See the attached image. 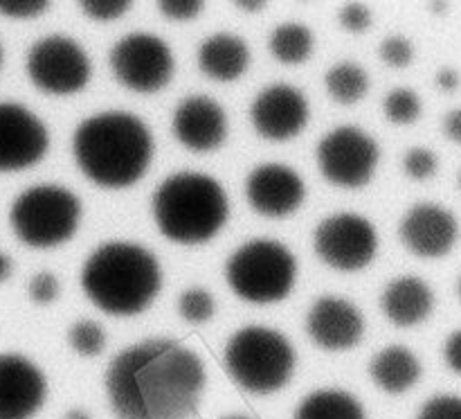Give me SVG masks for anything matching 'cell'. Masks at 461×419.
I'll use <instances>...</instances> for the list:
<instances>
[{
  "mask_svg": "<svg viewBox=\"0 0 461 419\" xmlns=\"http://www.w3.org/2000/svg\"><path fill=\"white\" fill-rule=\"evenodd\" d=\"M104 386L117 419H189L205 387V368L183 342L153 338L120 351Z\"/></svg>",
  "mask_w": 461,
  "mask_h": 419,
  "instance_id": "cell-1",
  "label": "cell"
},
{
  "mask_svg": "<svg viewBox=\"0 0 461 419\" xmlns=\"http://www.w3.org/2000/svg\"><path fill=\"white\" fill-rule=\"evenodd\" d=\"M72 149L79 169L93 183L122 189L144 176L151 162L153 140L140 117L124 111H108L81 122Z\"/></svg>",
  "mask_w": 461,
  "mask_h": 419,
  "instance_id": "cell-2",
  "label": "cell"
},
{
  "mask_svg": "<svg viewBox=\"0 0 461 419\" xmlns=\"http://www.w3.org/2000/svg\"><path fill=\"white\" fill-rule=\"evenodd\" d=\"M81 287L90 302L106 314L135 315L160 291V261L138 243H104L84 264Z\"/></svg>",
  "mask_w": 461,
  "mask_h": 419,
  "instance_id": "cell-3",
  "label": "cell"
},
{
  "mask_svg": "<svg viewBox=\"0 0 461 419\" xmlns=\"http://www.w3.org/2000/svg\"><path fill=\"white\" fill-rule=\"evenodd\" d=\"M230 214L228 196L212 176L183 171L158 187L153 216L167 239L176 243L210 241Z\"/></svg>",
  "mask_w": 461,
  "mask_h": 419,
  "instance_id": "cell-4",
  "label": "cell"
},
{
  "mask_svg": "<svg viewBox=\"0 0 461 419\" xmlns=\"http://www.w3.org/2000/svg\"><path fill=\"white\" fill-rule=\"evenodd\" d=\"M225 368L230 377L252 395H270L291 381L295 351L284 333L275 329L243 327L225 347Z\"/></svg>",
  "mask_w": 461,
  "mask_h": 419,
  "instance_id": "cell-5",
  "label": "cell"
},
{
  "mask_svg": "<svg viewBox=\"0 0 461 419\" xmlns=\"http://www.w3.org/2000/svg\"><path fill=\"white\" fill-rule=\"evenodd\" d=\"M295 257L284 243L273 239L243 243L225 266L230 288L239 297L257 305L284 300L295 284Z\"/></svg>",
  "mask_w": 461,
  "mask_h": 419,
  "instance_id": "cell-6",
  "label": "cell"
},
{
  "mask_svg": "<svg viewBox=\"0 0 461 419\" xmlns=\"http://www.w3.org/2000/svg\"><path fill=\"white\" fill-rule=\"evenodd\" d=\"M79 198L59 185L25 189L9 212L16 237L32 248H52L68 241L79 225Z\"/></svg>",
  "mask_w": 461,
  "mask_h": 419,
  "instance_id": "cell-7",
  "label": "cell"
},
{
  "mask_svg": "<svg viewBox=\"0 0 461 419\" xmlns=\"http://www.w3.org/2000/svg\"><path fill=\"white\" fill-rule=\"evenodd\" d=\"M88 54L77 41L54 34L36 41L27 54V75L36 88L50 95L79 93L90 79Z\"/></svg>",
  "mask_w": 461,
  "mask_h": 419,
  "instance_id": "cell-8",
  "label": "cell"
},
{
  "mask_svg": "<svg viewBox=\"0 0 461 419\" xmlns=\"http://www.w3.org/2000/svg\"><path fill=\"white\" fill-rule=\"evenodd\" d=\"M378 144L358 126H338L318 144V162L324 178L338 187H363L378 165Z\"/></svg>",
  "mask_w": 461,
  "mask_h": 419,
  "instance_id": "cell-9",
  "label": "cell"
},
{
  "mask_svg": "<svg viewBox=\"0 0 461 419\" xmlns=\"http://www.w3.org/2000/svg\"><path fill=\"white\" fill-rule=\"evenodd\" d=\"M111 68L126 88L156 93L165 88L174 75V54L162 39L138 32L113 45Z\"/></svg>",
  "mask_w": 461,
  "mask_h": 419,
  "instance_id": "cell-10",
  "label": "cell"
},
{
  "mask_svg": "<svg viewBox=\"0 0 461 419\" xmlns=\"http://www.w3.org/2000/svg\"><path fill=\"white\" fill-rule=\"evenodd\" d=\"M315 250L333 269L360 270L378 250L376 228L360 214H333L315 230Z\"/></svg>",
  "mask_w": 461,
  "mask_h": 419,
  "instance_id": "cell-11",
  "label": "cell"
},
{
  "mask_svg": "<svg viewBox=\"0 0 461 419\" xmlns=\"http://www.w3.org/2000/svg\"><path fill=\"white\" fill-rule=\"evenodd\" d=\"M50 135L43 122L21 104L0 102V171H18L45 156Z\"/></svg>",
  "mask_w": 461,
  "mask_h": 419,
  "instance_id": "cell-12",
  "label": "cell"
},
{
  "mask_svg": "<svg viewBox=\"0 0 461 419\" xmlns=\"http://www.w3.org/2000/svg\"><path fill=\"white\" fill-rule=\"evenodd\" d=\"M48 383L32 360L0 354V419H32L43 405Z\"/></svg>",
  "mask_w": 461,
  "mask_h": 419,
  "instance_id": "cell-13",
  "label": "cell"
},
{
  "mask_svg": "<svg viewBox=\"0 0 461 419\" xmlns=\"http://www.w3.org/2000/svg\"><path fill=\"white\" fill-rule=\"evenodd\" d=\"M250 117L259 135L268 140H291L309 122V102L302 90L277 84L261 90L252 102Z\"/></svg>",
  "mask_w": 461,
  "mask_h": 419,
  "instance_id": "cell-14",
  "label": "cell"
},
{
  "mask_svg": "<svg viewBox=\"0 0 461 419\" xmlns=\"http://www.w3.org/2000/svg\"><path fill=\"white\" fill-rule=\"evenodd\" d=\"M459 237V223L446 207L419 203L401 221V239L419 257L435 260L453 250Z\"/></svg>",
  "mask_w": 461,
  "mask_h": 419,
  "instance_id": "cell-15",
  "label": "cell"
},
{
  "mask_svg": "<svg viewBox=\"0 0 461 419\" xmlns=\"http://www.w3.org/2000/svg\"><path fill=\"white\" fill-rule=\"evenodd\" d=\"M246 194L255 212L264 216H286L304 201V180L295 169L279 162L259 165L246 183Z\"/></svg>",
  "mask_w": 461,
  "mask_h": 419,
  "instance_id": "cell-16",
  "label": "cell"
},
{
  "mask_svg": "<svg viewBox=\"0 0 461 419\" xmlns=\"http://www.w3.org/2000/svg\"><path fill=\"white\" fill-rule=\"evenodd\" d=\"M363 315L351 302L342 297H320L309 311L306 332L320 347L331 351L349 350L363 336Z\"/></svg>",
  "mask_w": 461,
  "mask_h": 419,
  "instance_id": "cell-17",
  "label": "cell"
},
{
  "mask_svg": "<svg viewBox=\"0 0 461 419\" xmlns=\"http://www.w3.org/2000/svg\"><path fill=\"white\" fill-rule=\"evenodd\" d=\"M174 133L192 151L203 153L221 147L228 133L223 108L205 95L187 97L174 113Z\"/></svg>",
  "mask_w": 461,
  "mask_h": 419,
  "instance_id": "cell-18",
  "label": "cell"
},
{
  "mask_svg": "<svg viewBox=\"0 0 461 419\" xmlns=\"http://www.w3.org/2000/svg\"><path fill=\"white\" fill-rule=\"evenodd\" d=\"M381 302L385 315L396 327H414L430 315L435 296L423 279L405 275L387 284Z\"/></svg>",
  "mask_w": 461,
  "mask_h": 419,
  "instance_id": "cell-19",
  "label": "cell"
},
{
  "mask_svg": "<svg viewBox=\"0 0 461 419\" xmlns=\"http://www.w3.org/2000/svg\"><path fill=\"white\" fill-rule=\"evenodd\" d=\"M248 63H250V50L246 41L225 32L205 39L198 50V66L210 79L216 81H234L246 72Z\"/></svg>",
  "mask_w": 461,
  "mask_h": 419,
  "instance_id": "cell-20",
  "label": "cell"
},
{
  "mask_svg": "<svg viewBox=\"0 0 461 419\" xmlns=\"http://www.w3.org/2000/svg\"><path fill=\"white\" fill-rule=\"evenodd\" d=\"M369 374L376 381L378 387H383L390 395H403L421 377V363L417 356L403 345L385 347L381 354L374 356L369 365Z\"/></svg>",
  "mask_w": 461,
  "mask_h": 419,
  "instance_id": "cell-21",
  "label": "cell"
},
{
  "mask_svg": "<svg viewBox=\"0 0 461 419\" xmlns=\"http://www.w3.org/2000/svg\"><path fill=\"white\" fill-rule=\"evenodd\" d=\"M295 419H365V410L349 392L318 390L302 399Z\"/></svg>",
  "mask_w": 461,
  "mask_h": 419,
  "instance_id": "cell-22",
  "label": "cell"
},
{
  "mask_svg": "<svg viewBox=\"0 0 461 419\" xmlns=\"http://www.w3.org/2000/svg\"><path fill=\"white\" fill-rule=\"evenodd\" d=\"M270 52L286 66L304 63L313 52V34L302 23H284L270 34Z\"/></svg>",
  "mask_w": 461,
  "mask_h": 419,
  "instance_id": "cell-23",
  "label": "cell"
},
{
  "mask_svg": "<svg viewBox=\"0 0 461 419\" xmlns=\"http://www.w3.org/2000/svg\"><path fill=\"white\" fill-rule=\"evenodd\" d=\"M369 88V79L365 70L356 63H340L327 72V90L336 102L356 104L365 97Z\"/></svg>",
  "mask_w": 461,
  "mask_h": 419,
  "instance_id": "cell-24",
  "label": "cell"
},
{
  "mask_svg": "<svg viewBox=\"0 0 461 419\" xmlns=\"http://www.w3.org/2000/svg\"><path fill=\"white\" fill-rule=\"evenodd\" d=\"M421 115V99L414 90L396 88L385 97V117L394 124H412Z\"/></svg>",
  "mask_w": 461,
  "mask_h": 419,
  "instance_id": "cell-25",
  "label": "cell"
},
{
  "mask_svg": "<svg viewBox=\"0 0 461 419\" xmlns=\"http://www.w3.org/2000/svg\"><path fill=\"white\" fill-rule=\"evenodd\" d=\"M72 350L81 356H97L106 347V332L93 320H79L68 333Z\"/></svg>",
  "mask_w": 461,
  "mask_h": 419,
  "instance_id": "cell-26",
  "label": "cell"
},
{
  "mask_svg": "<svg viewBox=\"0 0 461 419\" xmlns=\"http://www.w3.org/2000/svg\"><path fill=\"white\" fill-rule=\"evenodd\" d=\"M214 297L207 291H203V288H189V291H185L178 300L180 315H183L187 323L194 324L210 320L212 315H214Z\"/></svg>",
  "mask_w": 461,
  "mask_h": 419,
  "instance_id": "cell-27",
  "label": "cell"
},
{
  "mask_svg": "<svg viewBox=\"0 0 461 419\" xmlns=\"http://www.w3.org/2000/svg\"><path fill=\"white\" fill-rule=\"evenodd\" d=\"M405 174L414 180H426L435 176L437 171V156L426 147H414L405 153Z\"/></svg>",
  "mask_w": 461,
  "mask_h": 419,
  "instance_id": "cell-28",
  "label": "cell"
},
{
  "mask_svg": "<svg viewBox=\"0 0 461 419\" xmlns=\"http://www.w3.org/2000/svg\"><path fill=\"white\" fill-rule=\"evenodd\" d=\"M417 419H461V396L439 395L426 401Z\"/></svg>",
  "mask_w": 461,
  "mask_h": 419,
  "instance_id": "cell-29",
  "label": "cell"
},
{
  "mask_svg": "<svg viewBox=\"0 0 461 419\" xmlns=\"http://www.w3.org/2000/svg\"><path fill=\"white\" fill-rule=\"evenodd\" d=\"M414 57V48L405 36H390L381 43V59L392 68L410 66Z\"/></svg>",
  "mask_w": 461,
  "mask_h": 419,
  "instance_id": "cell-30",
  "label": "cell"
},
{
  "mask_svg": "<svg viewBox=\"0 0 461 419\" xmlns=\"http://www.w3.org/2000/svg\"><path fill=\"white\" fill-rule=\"evenodd\" d=\"M79 7L93 21H115L129 12L131 3L129 0H81Z\"/></svg>",
  "mask_w": 461,
  "mask_h": 419,
  "instance_id": "cell-31",
  "label": "cell"
},
{
  "mask_svg": "<svg viewBox=\"0 0 461 419\" xmlns=\"http://www.w3.org/2000/svg\"><path fill=\"white\" fill-rule=\"evenodd\" d=\"M48 9V0H0V14L9 18H34Z\"/></svg>",
  "mask_w": 461,
  "mask_h": 419,
  "instance_id": "cell-32",
  "label": "cell"
},
{
  "mask_svg": "<svg viewBox=\"0 0 461 419\" xmlns=\"http://www.w3.org/2000/svg\"><path fill=\"white\" fill-rule=\"evenodd\" d=\"M158 9L171 21H192L201 14V0H160Z\"/></svg>",
  "mask_w": 461,
  "mask_h": 419,
  "instance_id": "cell-33",
  "label": "cell"
},
{
  "mask_svg": "<svg viewBox=\"0 0 461 419\" xmlns=\"http://www.w3.org/2000/svg\"><path fill=\"white\" fill-rule=\"evenodd\" d=\"M30 296L39 305H50L59 296V279L52 273H48V270L34 275L30 282Z\"/></svg>",
  "mask_w": 461,
  "mask_h": 419,
  "instance_id": "cell-34",
  "label": "cell"
},
{
  "mask_svg": "<svg viewBox=\"0 0 461 419\" xmlns=\"http://www.w3.org/2000/svg\"><path fill=\"white\" fill-rule=\"evenodd\" d=\"M340 25L347 32H365L372 25V12L360 3H349L340 12Z\"/></svg>",
  "mask_w": 461,
  "mask_h": 419,
  "instance_id": "cell-35",
  "label": "cell"
},
{
  "mask_svg": "<svg viewBox=\"0 0 461 419\" xmlns=\"http://www.w3.org/2000/svg\"><path fill=\"white\" fill-rule=\"evenodd\" d=\"M444 356H446V363L453 372L461 374V329L459 332L450 333V338L446 341L444 347Z\"/></svg>",
  "mask_w": 461,
  "mask_h": 419,
  "instance_id": "cell-36",
  "label": "cell"
},
{
  "mask_svg": "<svg viewBox=\"0 0 461 419\" xmlns=\"http://www.w3.org/2000/svg\"><path fill=\"white\" fill-rule=\"evenodd\" d=\"M444 131L453 142L461 144V108H455V111H450L448 115H446Z\"/></svg>",
  "mask_w": 461,
  "mask_h": 419,
  "instance_id": "cell-37",
  "label": "cell"
},
{
  "mask_svg": "<svg viewBox=\"0 0 461 419\" xmlns=\"http://www.w3.org/2000/svg\"><path fill=\"white\" fill-rule=\"evenodd\" d=\"M437 86H439L441 90H446V93H450V90H457L459 88V72L453 70V68H444V70H439V75H437Z\"/></svg>",
  "mask_w": 461,
  "mask_h": 419,
  "instance_id": "cell-38",
  "label": "cell"
},
{
  "mask_svg": "<svg viewBox=\"0 0 461 419\" xmlns=\"http://www.w3.org/2000/svg\"><path fill=\"white\" fill-rule=\"evenodd\" d=\"M237 7L246 9V12H259V9H266V3L264 0H257V3H252V0H239Z\"/></svg>",
  "mask_w": 461,
  "mask_h": 419,
  "instance_id": "cell-39",
  "label": "cell"
},
{
  "mask_svg": "<svg viewBox=\"0 0 461 419\" xmlns=\"http://www.w3.org/2000/svg\"><path fill=\"white\" fill-rule=\"evenodd\" d=\"M9 273H12V264H9L7 257L0 252V282H3V279H7Z\"/></svg>",
  "mask_w": 461,
  "mask_h": 419,
  "instance_id": "cell-40",
  "label": "cell"
},
{
  "mask_svg": "<svg viewBox=\"0 0 461 419\" xmlns=\"http://www.w3.org/2000/svg\"><path fill=\"white\" fill-rule=\"evenodd\" d=\"M63 419H93V417H90V414L86 413V410L72 408V410H68L66 414H63Z\"/></svg>",
  "mask_w": 461,
  "mask_h": 419,
  "instance_id": "cell-41",
  "label": "cell"
},
{
  "mask_svg": "<svg viewBox=\"0 0 461 419\" xmlns=\"http://www.w3.org/2000/svg\"><path fill=\"white\" fill-rule=\"evenodd\" d=\"M221 419H252V417H248V414L234 413V414H223V417H221Z\"/></svg>",
  "mask_w": 461,
  "mask_h": 419,
  "instance_id": "cell-42",
  "label": "cell"
},
{
  "mask_svg": "<svg viewBox=\"0 0 461 419\" xmlns=\"http://www.w3.org/2000/svg\"><path fill=\"white\" fill-rule=\"evenodd\" d=\"M0 63H3V48H0Z\"/></svg>",
  "mask_w": 461,
  "mask_h": 419,
  "instance_id": "cell-43",
  "label": "cell"
},
{
  "mask_svg": "<svg viewBox=\"0 0 461 419\" xmlns=\"http://www.w3.org/2000/svg\"><path fill=\"white\" fill-rule=\"evenodd\" d=\"M459 296H461V279H459Z\"/></svg>",
  "mask_w": 461,
  "mask_h": 419,
  "instance_id": "cell-44",
  "label": "cell"
},
{
  "mask_svg": "<svg viewBox=\"0 0 461 419\" xmlns=\"http://www.w3.org/2000/svg\"><path fill=\"white\" fill-rule=\"evenodd\" d=\"M459 187H461V174H459Z\"/></svg>",
  "mask_w": 461,
  "mask_h": 419,
  "instance_id": "cell-45",
  "label": "cell"
}]
</instances>
